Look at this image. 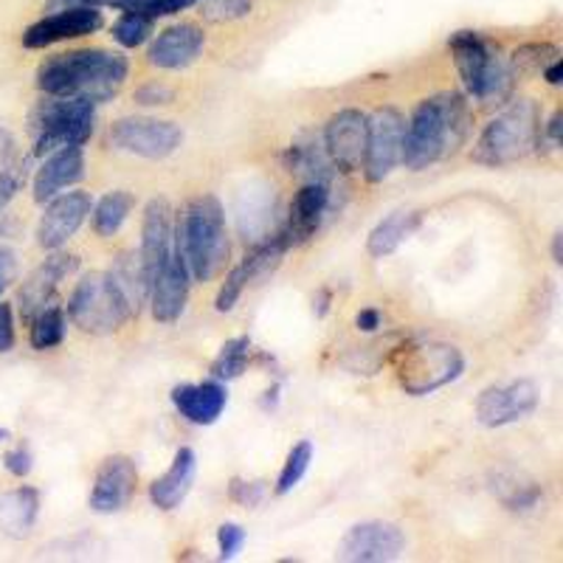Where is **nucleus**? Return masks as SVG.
<instances>
[{"label":"nucleus","mask_w":563,"mask_h":563,"mask_svg":"<svg viewBox=\"0 0 563 563\" xmlns=\"http://www.w3.org/2000/svg\"><path fill=\"white\" fill-rule=\"evenodd\" d=\"M467 133H471V108L462 93L445 90L422 99L406 124L400 164H406L411 173L434 167L437 161L449 158L465 144Z\"/></svg>","instance_id":"1"},{"label":"nucleus","mask_w":563,"mask_h":563,"mask_svg":"<svg viewBox=\"0 0 563 563\" xmlns=\"http://www.w3.org/2000/svg\"><path fill=\"white\" fill-rule=\"evenodd\" d=\"M128 74L130 63L124 54L108 48H79L45 59L37 68V88L45 97H77L102 104L124 88Z\"/></svg>","instance_id":"2"},{"label":"nucleus","mask_w":563,"mask_h":563,"mask_svg":"<svg viewBox=\"0 0 563 563\" xmlns=\"http://www.w3.org/2000/svg\"><path fill=\"white\" fill-rule=\"evenodd\" d=\"M178 243L184 249L189 274L198 282H211L229 265V231H225V211L214 195H200L186 206L175 223Z\"/></svg>","instance_id":"3"},{"label":"nucleus","mask_w":563,"mask_h":563,"mask_svg":"<svg viewBox=\"0 0 563 563\" xmlns=\"http://www.w3.org/2000/svg\"><path fill=\"white\" fill-rule=\"evenodd\" d=\"M544 141V124L536 99L507 104L476 141L474 161L482 167H510L536 153Z\"/></svg>","instance_id":"4"},{"label":"nucleus","mask_w":563,"mask_h":563,"mask_svg":"<svg viewBox=\"0 0 563 563\" xmlns=\"http://www.w3.org/2000/svg\"><path fill=\"white\" fill-rule=\"evenodd\" d=\"M449 48L454 54L456 70L467 97H474L482 104H501L512 93L510 63L499 54V48L479 32H456L451 34Z\"/></svg>","instance_id":"5"},{"label":"nucleus","mask_w":563,"mask_h":563,"mask_svg":"<svg viewBox=\"0 0 563 563\" xmlns=\"http://www.w3.org/2000/svg\"><path fill=\"white\" fill-rule=\"evenodd\" d=\"M397 384L406 395L426 397L442 386L454 384L465 372V355L460 346L442 341H422V344L397 346L395 352Z\"/></svg>","instance_id":"6"},{"label":"nucleus","mask_w":563,"mask_h":563,"mask_svg":"<svg viewBox=\"0 0 563 563\" xmlns=\"http://www.w3.org/2000/svg\"><path fill=\"white\" fill-rule=\"evenodd\" d=\"M97 104L77 97H48L32 115L34 155L54 153L59 147H82L93 135Z\"/></svg>","instance_id":"7"},{"label":"nucleus","mask_w":563,"mask_h":563,"mask_svg":"<svg viewBox=\"0 0 563 563\" xmlns=\"http://www.w3.org/2000/svg\"><path fill=\"white\" fill-rule=\"evenodd\" d=\"M68 316L74 327L88 335H110L122 330L124 321L133 319L110 274H102V271H93L82 276V282H77L68 299Z\"/></svg>","instance_id":"8"},{"label":"nucleus","mask_w":563,"mask_h":563,"mask_svg":"<svg viewBox=\"0 0 563 563\" xmlns=\"http://www.w3.org/2000/svg\"><path fill=\"white\" fill-rule=\"evenodd\" d=\"M108 141L110 147L119 150V153L147 161H164L180 150V144H184V130H180V124L167 122V119L124 115V119L113 122Z\"/></svg>","instance_id":"9"},{"label":"nucleus","mask_w":563,"mask_h":563,"mask_svg":"<svg viewBox=\"0 0 563 563\" xmlns=\"http://www.w3.org/2000/svg\"><path fill=\"white\" fill-rule=\"evenodd\" d=\"M366 122H369V139H366V155L361 169L369 184H384L404 161L406 119L397 108H378L372 115H366Z\"/></svg>","instance_id":"10"},{"label":"nucleus","mask_w":563,"mask_h":563,"mask_svg":"<svg viewBox=\"0 0 563 563\" xmlns=\"http://www.w3.org/2000/svg\"><path fill=\"white\" fill-rule=\"evenodd\" d=\"M290 245L294 243H290V238L285 234V229L271 234V238L263 240L260 245H251V251L245 254L243 263H240L238 268H231V274L225 276L223 288H220L218 299H214L218 313H229V310H234V305H238L240 296L245 294L249 285H254V282L274 274V271L282 265V260H285V254L290 251Z\"/></svg>","instance_id":"11"},{"label":"nucleus","mask_w":563,"mask_h":563,"mask_svg":"<svg viewBox=\"0 0 563 563\" xmlns=\"http://www.w3.org/2000/svg\"><path fill=\"white\" fill-rule=\"evenodd\" d=\"M189 288H192V274L186 265L184 249L178 243V231H175V243L169 256L155 271L153 285H150V308L153 319L161 324H175L184 316L186 301H189Z\"/></svg>","instance_id":"12"},{"label":"nucleus","mask_w":563,"mask_h":563,"mask_svg":"<svg viewBox=\"0 0 563 563\" xmlns=\"http://www.w3.org/2000/svg\"><path fill=\"white\" fill-rule=\"evenodd\" d=\"M366 139H369V122L358 108H344L327 122L324 128V153L335 173L352 175L364 167Z\"/></svg>","instance_id":"13"},{"label":"nucleus","mask_w":563,"mask_h":563,"mask_svg":"<svg viewBox=\"0 0 563 563\" xmlns=\"http://www.w3.org/2000/svg\"><path fill=\"white\" fill-rule=\"evenodd\" d=\"M538 386L532 380H507V384L487 386L476 400V420L485 429H505L512 422H521L538 409Z\"/></svg>","instance_id":"14"},{"label":"nucleus","mask_w":563,"mask_h":563,"mask_svg":"<svg viewBox=\"0 0 563 563\" xmlns=\"http://www.w3.org/2000/svg\"><path fill=\"white\" fill-rule=\"evenodd\" d=\"M406 552V532L391 521H364L344 536L339 561L389 563Z\"/></svg>","instance_id":"15"},{"label":"nucleus","mask_w":563,"mask_h":563,"mask_svg":"<svg viewBox=\"0 0 563 563\" xmlns=\"http://www.w3.org/2000/svg\"><path fill=\"white\" fill-rule=\"evenodd\" d=\"M238 231L249 245H260L271 234L282 229L285 220L279 218V192L268 180H254L238 198Z\"/></svg>","instance_id":"16"},{"label":"nucleus","mask_w":563,"mask_h":563,"mask_svg":"<svg viewBox=\"0 0 563 563\" xmlns=\"http://www.w3.org/2000/svg\"><path fill=\"white\" fill-rule=\"evenodd\" d=\"M102 12L97 7H70L59 12H48L43 20L23 32L26 48H45V45L65 43V40L88 37L102 29Z\"/></svg>","instance_id":"17"},{"label":"nucleus","mask_w":563,"mask_h":563,"mask_svg":"<svg viewBox=\"0 0 563 563\" xmlns=\"http://www.w3.org/2000/svg\"><path fill=\"white\" fill-rule=\"evenodd\" d=\"M93 209V198L88 192H59L45 206V214L37 225V243L45 251H57L68 243Z\"/></svg>","instance_id":"18"},{"label":"nucleus","mask_w":563,"mask_h":563,"mask_svg":"<svg viewBox=\"0 0 563 563\" xmlns=\"http://www.w3.org/2000/svg\"><path fill=\"white\" fill-rule=\"evenodd\" d=\"M135 485H139V471L130 456H108L97 471L93 490H90V510L110 516L130 505Z\"/></svg>","instance_id":"19"},{"label":"nucleus","mask_w":563,"mask_h":563,"mask_svg":"<svg viewBox=\"0 0 563 563\" xmlns=\"http://www.w3.org/2000/svg\"><path fill=\"white\" fill-rule=\"evenodd\" d=\"M77 268H79V260L74 254H63V251L57 249V254L48 256V260H45V263L40 265L26 282H23V288H20L18 301H20V313H23V319L32 321L45 305H52L54 294H57L59 288V282L68 279Z\"/></svg>","instance_id":"20"},{"label":"nucleus","mask_w":563,"mask_h":563,"mask_svg":"<svg viewBox=\"0 0 563 563\" xmlns=\"http://www.w3.org/2000/svg\"><path fill=\"white\" fill-rule=\"evenodd\" d=\"M203 45V29L195 26V23H175V26L164 29V32L153 40V45H150L147 52V63L161 70L189 68V65L200 57Z\"/></svg>","instance_id":"21"},{"label":"nucleus","mask_w":563,"mask_h":563,"mask_svg":"<svg viewBox=\"0 0 563 563\" xmlns=\"http://www.w3.org/2000/svg\"><path fill=\"white\" fill-rule=\"evenodd\" d=\"M175 243V211L167 198H153L144 209V225H141V260L147 265L150 279L161 263L167 260Z\"/></svg>","instance_id":"22"},{"label":"nucleus","mask_w":563,"mask_h":563,"mask_svg":"<svg viewBox=\"0 0 563 563\" xmlns=\"http://www.w3.org/2000/svg\"><path fill=\"white\" fill-rule=\"evenodd\" d=\"M330 184H321V180H305L299 192L294 195V203H290V214L285 218L282 229L290 238V243H305L319 231L321 220H324L327 209H330Z\"/></svg>","instance_id":"23"},{"label":"nucleus","mask_w":563,"mask_h":563,"mask_svg":"<svg viewBox=\"0 0 563 563\" xmlns=\"http://www.w3.org/2000/svg\"><path fill=\"white\" fill-rule=\"evenodd\" d=\"M85 178V153L82 147H59L54 150L52 158L45 161L43 167L34 175V200L45 203V200L57 198L59 192L77 186Z\"/></svg>","instance_id":"24"},{"label":"nucleus","mask_w":563,"mask_h":563,"mask_svg":"<svg viewBox=\"0 0 563 563\" xmlns=\"http://www.w3.org/2000/svg\"><path fill=\"white\" fill-rule=\"evenodd\" d=\"M229 395L220 380H206V384H184L173 389V406L184 420L192 426H211L218 422L225 411Z\"/></svg>","instance_id":"25"},{"label":"nucleus","mask_w":563,"mask_h":563,"mask_svg":"<svg viewBox=\"0 0 563 563\" xmlns=\"http://www.w3.org/2000/svg\"><path fill=\"white\" fill-rule=\"evenodd\" d=\"M195 474H198V456H195L192 449H180L178 454H175L167 474L150 485V501H153L158 510L167 512L180 507L186 496H189V490H192Z\"/></svg>","instance_id":"26"},{"label":"nucleus","mask_w":563,"mask_h":563,"mask_svg":"<svg viewBox=\"0 0 563 563\" xmlns=\"http://www.w3.org/2000/svg\"><path fill=\"white\" fill-rule=\"evenodd\" d=\"M108 274L115 290L122 294L130 316H139V310L150 301V285H153L147 265L141 260V251H124V254L115 256L113 268Z\"/></svg>","instance_id":"27"},{"label":"nucleus","mask_w":563,"mask_h":563,"mask_svg":"<svg viewBox=\"0 0 563 563\" xmlns=\"http://www.w3.org/2000/svg\"><path fill=\"white\" fill-rule=\"evenodd\" d=\"M40 493L34 487H14L0 493V530L12 538H26L37 525Z\"/></svg>","instance_id":"28"},{"label":"nucleus","mask_w":563,"mask_h":563,"mask_svg":"<svg viewBox=\"0 0 563 563\" xmlns=\"http://www.w3.org/2000/svg\"><path fill=\"white\" fill-rule=\"evenodd\" d=\"M282 164L290 175H299L305 180H321V184H333L335 167L330 164L324 153V144L316 139H301L290 144L282 155Z\"/></svg>","instance_id":"29"},{"label":"nucleus","mask_w":563,"mask_h":563,"mask_svg":"<svg viewBox=\"0 0 563 563\" xmlns=\"http://www.w3.org/2000/svg\"><path fill=\"white\" fill-rule=\"evenodd\" d=\"M420 220H422L420 211H406V209L391 211L389 218L380 220V223L369 231V240H366V251H369V256L384 260V256L395 254V251L400 249L411 234H415Z\"/></svg>","instance_id":"30"},{"label":"nucleus","mask_w":563,"mask_h":563,"mask_svg":"<svg viewBox=\"0 0 563 563\" xmlns=\"http://www.w3.org/2000/svg\"><path fill=\"white\" fill-rule=\"evenodd\" d=\"M493 493L499 496L501 505L510 512H532L544 501V487L538 482L525 479L516 474H496L493 476Z\"/></svg>","instance_id":"31"},{"label":"nucleus","mask_w":563,"mask_h":563,"mask_svg":"<svg viewBox=\"0 0 563 563\" xmlns=\"http://www.w3.org/2000/svg\"><path fill=\"white\" fill-rule=\"evenodd\" d=\"M135 209V198L124 189H115V192H108L102 200H99L90 214H93V231L99 238H113L122 231V225L128 223L130 211Z\"/></svg>","instance_id":"32"},{"label":"nucleus","mask_w":563,"mask_h":563,"mask_svg":"<svg viewBox=\"0 0 563 563\" xmlns=\"http://www.w3.org/2000/svg\"><path fill=\"white\" fill-rule=\"evenodd\" d=\"M65 310L59 305H45L37 316L32 319V346L37 352L54 350L63 344L65 339Z\"/></svg>","instance_id":"33"},{"label":"nucleus","mask_w":563,"mask_h":563,"mask_svg":"<svg viewBox=\"0 0 563 563\" xmlns=\"http://www.w3.org/2000/svg\"><path fill=\"white\" fill-rule=\"evenodd\" d=\"M251 355V339L249 335H238V339L225 341L223 350L218 352V358L211 361V378L214 380H234L240 378L249 366Z\"/></svg>","instance_id":"34"},{"label":"nucleus","mask_w":563,"mask_h":563,"mask_svg":"<svg viewBox=\"0 0 563 563\" xmlns=\"http://www.w3.org/2000/svg\"><path fill=\"white\" fill-rule=\"evenodd\" d=\"M561 57V52H558L555 45L552 43H527L521 45V48H516L510 57V70L512 77H536V74H541V70L547 68L550 63H555V59Z\"/></svg>","instance_id":"35"},{"label":"nucleus","mask_w":563,"mask_h":563,"mask_svg":"<svg viewBox=\"0 0 563 563\" xmlns=\"http://www.w3.org/2000/svg\"><path fill=\"white\" fill-rule=\"evenodd\" d=\"M310 462H313V442H296L294 449H290L288 460H285V465H282V474L279 479H276V493H279V496H288V493L305 479Z\"/></svg>","instance_id":"36"},{"label":"nucleus","mask_w":563,"mask_h":563,"mask_svg":"<svg viewBox=\"0 0 563 563\" xmlns=\"http://www.w3.org/2000/svg\"><path fill=\"white\" fill-rule=\"evenodd\" d=\"M153 18H147V14L141 12H124L122 18L115 20L113 26V40L119 45H124V48H135V45L147 43L150 34H153Z\"/></svg>","instance_id":"37"},{"label":"nucleus","mask_w":563,"mask_h":563,"mask_svg":"<svg viewBox=\"0 0 563 563\" xmlns=\"http://www.w3.org/2000/svg\"><path fill=\"white\" fill-rule=\"evenodd\" d=\"M195 7L211 23H225V20L245 18L251 12V0H198Z\"/></svg>","instance_id":"38"},{"label":"nucleus","mask_w":563,"mask_h":563,"mask_svg":"<svg viewBox=\"0 0 563 563\" xmlns=\"http://www.w3.org/2000/svg\"><path fill=\"white\" fill-rule=\"evenodd\" d=\"M245 544V530L240 525H223L218 530V547H220V561H231L238 558V552Z\"/></svg>","instance_id":"39"},{"label":"nucleus","mask_w":563,"mask_h":563,"mask_svg":"<svg viewBox=\"0 0 563 563\" xmlns=\"http://www.w3.org/2000/svg\"><path fill=\"white\" fill-rule=\"evenodd\" d=\"M231 501H238L243 507H256L265 499V482H243L234 479L229 487Z\"/></svg>","instance_id":"40"},{"label":"nucleus","mask_w":563,"mask_h":563,"mask_svg":"<svg viewBox=\"0 0 563 563\" xmlns=\"http://www.w3.org/2000/svg\"><path fill=\"white\" fill-rule=\"evenodd\" d=\"M175 99V90L161 82H150L144 88L135 90V102L144 108H158V104H169Z\"/></svg>","instance_id":"41"},{"label":"nucleus","mask_w":563,"mask_h":563,"mask_svg":"<svg viewBox=\"0 0 563 563\" xmlns=\"http://www.w3.org/2000/svg\"><path fill=\"white\" fill-rule=\"evenodd\" d=\"M3 467H7L12 476L23 479V476L32 474V467H34L32 451H29L26 445H18V449H12L7 456H3Z\"/></svg>","instance_id":"42"},{"label":"nucleus","mask_w":563,"mask_h":563,"mask_svg":"<svg viewBox=\"0 0 563 563\" xmlns=\"http://www.w3.org/2000/svg\"><path fill=\"white\" fill-rule=\"evenodd\" d=\"M14 346V313L12 305L0 301V352H9Z\"/></svg>","instance_id":"43"},{"label":"nucleus","mask_w":563,"mask_h":563,"mask_svg":"<svg viewBox=\"0 0 563 563\" xmlns=\"http://www.w3.org/2000/svg\"><path fill=\"white\" fill-rule=\"evenodd\" d=\"M14 158H18V144L14 135L7 128H0V175H7L14 169Z\"/></svg>","instance_id":"44"},{"label":"nucleus","mask_w":563,"mask_h":563,"mask_svg":"<svg viewBox=\"0 0 563 563\" xmlns=\"http://www.w3.org/2000/svg\"><path fill=\"white\" fill-rule=\"evenodd\" d=\"M14 276H18V256H14V251L0 245V296L7 294Z\"/></svg>","instance_id":"45"},{"label":"nucleus","mask_w":563,"mask_h":563,"mask_svg":"<svg viewBox=\"0 0 563 563\" xmlns=\"http://www.w3.org/2000/svg\"><path fill=\"white\" fill-rule=\"evenodd\" d=\"M380 324H384V313L378 308H364L355 316V327H358L361 333H378Z\"/></svg>","instance_id":"46"},{"label":"nucleus","mask_w":563,"mask_h":563,"mask_svg":"<svg viewBox=\"0 0 563 563\" xmlns=\"http://www.w3.org/2000/svg\"><path fill=\"white\" fill-rule=\"evenodd\" d=\"M561 130H563V113L561 110H555L550 122L544 124V133H547V139H550L552 147H558V144H561Z\"/></svg>","instance_id":"47"},{"label":"nucleus","mask_w":563,"mask_h":563,"mask_svg":"<svg viewBox=\"0 0 563 563\" xmlns=\"http://www.w3.org/2000/svg\"><path fill=\"white\" fill-rule=\"evenodd\" d=\"M155 3H158V0H122L119 9H124V12H141L150 18V9H153Z\"/></svg>","instance_id":"48"},{"label":"nucleus","mask_w":563,"mask_h":563,"mask_svg":"<svg viewBox=\"0 0 563 563\" xmlns=\"http://www.w3.org/2000/svg\"><path fill=\"white\" fill-rule=\"evenodd\" d=\"M541 77H544L550 85H561V79H563V59L558 57L555 63L547 65V68L541 70Z\"/></svg>","instance_id":"49"},{"label":"nucleus","mask_w":563,"mask_h":563,"mask_svg":"<svg viewBox=\"0 0 563 563\" xmlns=\"http://www.w3.org/2000/svg\"><path fill=\"white\" fill-rule=\"evenodd\" d=\"M330 299H333V294H330V290H319V299L313 301V310H316V316H319V319H324L327 316V310H330Z\"/></svg>","instance_id":"50"},{"label":"nucleus","mask_w":563,"mask_h":563,"mask_svg":"<svg viewBox=\"0 0 563 563\" xmlns=\"http://www.w3.org/2000/svg\"><path fill=\"white\" fill-rule=\"evenodd\" d=\"M552 260H555V265L563 263V234L561 231H555V238H552Z\"/></svg>","instance_id":"51"},{"label":"nucleus","mask_w":563,"mask_h":563,"mask_svg":"<svg viewBox=\"0 0 563 563\" xmlns=\"http://www.w3.org/2000/svg\"><path fill=\"white\" fill-rule=\"evenodd\" d=\"M85 7H119V3H122V0H82Z\"/></svg>","instance_id":"52"},{"label":"nucleus","mask_w":563,"mask_h":563,"mask_svg":"<svg viewBox=\"0 0 563 563\" xmlns=\"http://www.w3.org/2000/svg\"><path fill=\"white\" fill-rule=\"evenodd\" d=\"M9 437H12V434H9V431H7V429H0V445H3V442H7V440H9Z\"/></svg>","instance_id":"53"}]
</instances>
